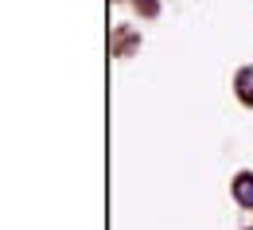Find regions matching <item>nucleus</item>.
<instances>
[{
	"mask_svg": "<svg viewBox=\"0 0 253 230\" xmlns=\"http://www.w3.org/2000/svg\"><path fill=\"white\" fill-rule=\"evenodd\" d=\"M234 199H238L242 207H253V176H250V172L234 176Z\"/></svg>",
	"mask_w": 253,
	"mask_h": 230,
	"instance_id": "f257e3e1",
	"label": "nucleus"
},
{
	"mask_svg": "<svg viewBox=\"0 0 253 230\" xmlns=\"http://www.w3.org/2000/svg\"><path fill=\"white\" fill-rule=\"evenodd\" d=\"M234 86H238V98L253 105V66H242L238 74H234Z\"/></svg>",
	"mask_w": 253,
	"mask_h": 230,
	"instance_id": "f03ea898",
	"label": "nucleus"
}]
</instances>
